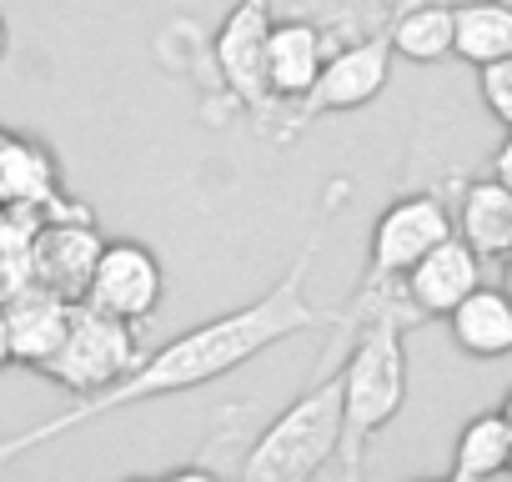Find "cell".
<instances>
[{
	"label": "cell",
	"instance_id": "6da1fadb",
	"mask_svg": "<svg viewBox=\"0 0 512 482\" xmlns=\"http://www.w3.org/2000/svg\"><path fill=\"white\" fill-rule=\"evenodd\" d=\"M317 252H322V241H307L302 257L262 297H251V302H241V307H231V312H221V317L151 347L136 362V372H126L116 387H106L96 397H76V407H66V412H56V417H46V422H36L16 437H0V462H11V457H21L41 442H56V437H66V432H76V427H86L106 412L156 402V397H176V392H196V387L246 367L251 357L272 352L277 342L322 327L327 312L317 302H307V272H312Z\"/></svg>",
	"mask_w": 512,
	"mask_h": 482
},
{
	"label": "cell",
	"instance_id": "7a4b0ae2",
	"mask_svg": "<svg viewBox=\"0 0 512 482\" xmlns=\"http://www.w3.org/2000/svg\"><path fill=\"white\" fill-rule=\"evenodd\" d=\"M407 317L377 312L357 327L347 362H342V442H337V472L362 477L367 452L377 432L402 412L407 402Z\"/></svg>",
	"mask_w": 512,
	"mask_h": 482
},
{
	"label": "cell",
	"instance_id": "3957f363",
	"mask_svg": "<svg viewBox=\"0 0 512 482\" xmlns=\"http://www.w3.org/2000/svg\"><path fill=\"white\" fill-rule=\"evenodd\" d=\"M342 442V367H327L262 437L251 442L241 477L246 482H307L337 462Z\"/></svg>",
	"mask_w": 512,
	"mask_h": 482
},
{
	"label": "cell",
	"instance_id": "277c9868",
	"mask_svg": "<svg viewBox=\"0 0 512 482\" xmlns=\"http://www.w3.org/2000/svg\"><path fill=\"white\" fill-rule=\"evenodd\" d=\"M141 357H146V347L136 337V322H121V317H106V312L76 302L66 342L41 367V377H51L71 397H96V392L116 387L126 372H136Z\"/></svg>",
	"mask_w": 512,
	"mask_h": 482
},
{
	"label": "cell",
	"instance_id": "5b68a950",
	"mask_svg": "<svg viewBox=\"0 0 512 482\" xmlns=\"http://www.w3.org/2000/svg\"><path fill=\"white\" fill-rule=\"evenodd\" d=\"M452 231H457V216L442 206V196L417 191V196L392 201L372 221V257H367V277L362 282H402Z\"/></svg>",
	"mask_w": 512,
	"mask_h": 482
},
{
	"label": "cell",
	"instance_id": "8992f818",
	"mask_svg": "<svg viewBox=\"0 0 512 482\" xmlns=\"http://www.w3.org/2000/svg\"><path fill=\"white\" fill-rule=\"evenodd\" d=\"M387 71H392V36L387 31H372L342 51L327 56L322 76L312 81V91L302 101H292V126H307V121H322V116H337V111H357L367 101H377L387 91Z\"/></svg>",
	"mask_w": 512,
	"mask_h": 482
},
{
	"label": "cell",
	"instance_id": "52a82bcc",
	"mask_svg": "<svg viewBox=\"0 0 512 482\" xmlns=\"http://www.w3.org/2000/svg\"><path fill=\"white\" fill-rule=\"evenodd\" d=\"M166 297V272H161V257L151 247L131 236H116L101 247L96 267H91V282H86V307L106 312V317H121V322H146Z\"/></svg>",
	"mask_w": 512,
	"mask_h": 482
},
{
	"label": "cell",
	"instance_id": "ba28073f",
	"mask_svg": "<svg viewBox=\"0 0 512 482\" xmlns=\"http://www.w3.org/2000/svg\"><path fill=\"white\" fill-rule=\"evenodd\" d=\"M101 247H106V241L96 236V226H91L86 211H46V221L31 226V241H26L31 282L36 287H51V292L71 297V302H81Z\"/></svg>",
	"mask_w": 512,
	"mask_h": 482
},
{
	"label": "cell",
	"instance_id": "9c48e42d",
	"mask_svg": "<svg viewBox=\"0 0 512 482\" xmlns=\"http://www.w3.org/2000/svg\"><path fill=\"white\" fill-rule=\"evenodd\" d=\"M267 36H272V6H267V0H236L231 16L216 31V66L226 76V91L251 116H267V106H272Z\"/></svg>",
	"mask_w": 512,
	"mask_h": 482
},
{
	"label": "cell",
	"instance_id": "30bf717a",
	"mask_svg": "<svg viewBox=\"0 0 512 482\" xmlns=\"http://www.w3.org/2000/svg\"><path fill=\"white\" fill-rule=\"evenodd\" d=\"M0 302H6V322H11V357H16V367L41 372L56 357V347L66 342L76 302L51 292V287H36V282L16 287L11 297H0Z\"/></svg>",
	"mask_w": 512,
	"mask_h": 482
},
{
	"label": "cell",
	"instance_id": "8fae6325",
	"mask_svg": "<svg viewBox=\"0 0 512 482\" xmlns=\"http://www.w3.org/2000/svg\"><path fill=\"white\" fill-rule=\"evenodd\" d=\"M402 287H407V302L422 317H447L472 287H482V257L452 231L447 241H437V247L402 277Z\"/></svg>",
	"mask_w": 512,
	"mask_h": 482
},
{
	"label": "cell",
	"instance_id": "7c38bea8",
	"mask_svg": "<svg viewBox=\"0 0 512 482\" xmlns=\"http://www.w3.org/2000/svg\"><path fill=\"white\" fill-rule=\"evenodd\" d=\"M327 36L317 21H272L267 36V86L272 101H302L327 66Z\"/></svg>",
	"mask_w": 512,
	"mask_h": 482
},
{
	"label": "cell",
	"instance_id": "4fadbf2b",
	"mask_svg": "<svg viewBox=\"0 0 512 482\" xmlns=\"http://www.w3.org/2000/svg\"><path fill=\"white\" fill-rule=\"evenodd\" d=\"M452 327V342L477 357V362H497V357H512V297L502 287H472L447 317Z\"/></svg>",
	"mask_w": 512,
	"mask_h": 482
},
{
	"label": "cell",
	"instance_id": "5bb4252c",
	"mask_svg": "<svg viewBox=\"0 0 512 482\" xmlns=\"http://www.w3.org/2000/svg\"><path fill=\"white\" fill-rule=\"evenodd\" d=\"M457 236L482 262H502L512 252V186H502L497 176L472 181L457 206Z\"/></svg>",
	"mask_w": 512,
	"mask_h": 482
},
{
	"label": "cell",
	"instance_id": "9a60e30c",
	"mask_svg": "<svg viewBox=\"0 0 512 482\" xmlns=\"http://www.w3.org/2000/svg\"><path fill=\"white\" fill-rule=\"evenodd\" d=\"M56 201V161L46 146L0 126V206L36 211Z\"/></svg>",
	"mask_w": 512,
	"mask_h": 482
},
{
	"label": "cell",
	"instance_id": "2e32d148",
	"mask_svg": "<svg viewBox=\"0 0 512 482\" xmlns=\"http://www.w3.org/2000/svg\"><path fill=\"white\" fill-rule=\"evenodd\" d=\"M452 56L467 66H492L512 56V0H462L452 6Z\"/></svg>",
	"mask_w": 512,
	"mask_h": 482
},
{
	"label": "cell",
	"instance_id": "e0dca14e",
	"mask_svg": "<svg viewBox=\"0 0 512 482\" xmlns=\"http://www.w3.org/2000/svg\"><path fill=\"white\" fill-rule=\"evenodd\" d=\"M512 472V427L502 412H477L462 422L457 442H452V482H482V477H502Z\"/></svg>",
	"mask_w": 512,
	"mask_h": 482
},
{
	"label": "cell",
	"instance_id": "ac0fdd59",
	"mask_svg": "<svg viewBox=\"0 0 512 482\" xmlns=\"http://www.w3.org/2000/svg\"><path fill=\"white\" fill-rule=\"evenodd\" d=\"M387 36H392V56H402L412 66H437L452 56V6H442V0L402 6L397 21L387 26Z\"/></svg>",
	"mask_w": 512,
	"mask_h": 482
},
{
	"label": "cell",
	"instance_id": "d6986e66",
	"mask_svg": "<svg viewBox=\"0 0 512 482\" xmlns=\"http://www.w3.org/2000/svg\"><path fill=\"white\" fill-rule=\"evenodd\" d=\"M477 96H482V106L492 111V121H497L502 131H512V56L477 71Z\"/></svg>",
	"mask_w": 512,
	"mask_h": 482
},
{
	"label": "cell",
	"instance_id": "ffe728a7",
	"mask_svg": "<svg viewBox=\"0 0 512 482\" xmlns=\"http://www.w3.org/2000/svg\"><path fill=\"white\" fill-rule=\"evenodd\" d=\"M492 176L502 181V186H512V131L502 136V146L492 151Z\"/></svg>",
	"mask_w": 512,
	"mask_h": 482
},
{
	"label": "cell",
	"instance_id": "44dd1931",
	"mask_svg": "<svg viewBox=\"0 0 512 482\" xmlns=\"http://www.w3.org/2000/svg\"><path fill=\"white\" fill-rule=\"evenodd\" d=\"M11 322H6V302H0V367H11Z\"/></svg>",
	"mask_w": 512,
	"mask_h": 482
},
{
	"label": "cell",
	"instance_id": "7402d4cb",
	"mask_svg": "<svg viewBox=\"0 0 512 482\" xmlns=\"http://www.w3.org/2000/svg\"><path fill=\"white\" fill-rule=\"evenodd\" d=\"M497 287H502V292H507V297H512V252H507V257H502V277H497Z\"/></svg>",
	"mask_w": 512,
	"mask_h": 482
},
{
	"label": "cell",
	"instance_id": "603a6c76",
	"mask_svg": "<svg viewBox=\"0 0 512 482\" xmlns=\"http://www.w3.org/2000/svg\"><path fill=\"white\" fill-rule=\"evenodd\" d=\"M6 51H11V26H6V16H0V61H6Z\"/></svg>",
	"mask_w": 512,
	"mask_h": 482
},
{
	"label": "cell",
	"instance_id": "cb8c5ba5",
	"mask_svg": "<svg viewBox=\"0 0 512 482\" xmlns=\"http://www.w3.org/2000/svg\"><path fill=\"white\" fill-rule=\"evenodd\" d=\"M502 417H507V427H512V387H507V397H502V407H497Z\"/></svg>",
	"mask_w": 512,
	"mask_h": 482
}]
</instances>
